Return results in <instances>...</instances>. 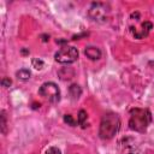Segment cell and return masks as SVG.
I'll return each instance as SVG.
<instances>
[{
	"label": "cell",
	"mask_w": 154,
	"mask_h": 154,
	"mask_svg": "<svg viewBox=\"0 0 154 154\" xmlns=\"http://www.w3.org/2000/svg\"><path fill=\"white\" fill-rule=\"evenodd\" d=\"M11 83H12V82H11V79H10V78H6V77H5V78H2V79H1V85H2V87H5V88L10 87V85H11Z\"/></svg>",
	"instance_id": "e0dca14e"
},
{
	"label": "cell",
	"mask_w": 154,
	"mask_h": 154,
	"mask_svg": "<svg viewBox=\"0 0 154 154\" xmlns=\"http://www.w3.org/2000/svg\"><path fill=\"white\" fill-rule=\"evenodd\" d=\"M88 14L93 20L103 23L109 17V7L103 2H93L89 7Z\"/></svg>",
	"instance_id": "3957f363"
},
{
	"label": "cell",
	"mask_w": 154,
	"mask_h": 154,
	"mask_svg": "<svg viewBox=\"0 0 154 154\" xmlns=\"http://www.w3.org/2000/svg\"><path fill=\"white\" fill-rule=\"evenodd\" d=\"M152 122V114L146 108H132L130 111L129 128L137 132H144Z\"/></svg>",
	"instance_id": "7a4b0ae2"
},
{
	"label": "cell",
	"mask_w": 154,
	"mask_h": 154,
	"mask_svg": "<svg viewBox=\"0 0 154 154\" xmlns=\"http://www.w3.org/2000/svg\"><path fill=\"white\" fill-rule=\"evenodd\" d=\"M54 59L60 64H72L78 59V51L73 46H64L55 53Z\"/></svg>",
	"instance_id": "277c9868"
},
{
	"label": "cell",
	"mask_w": 154,
	"mask_h": 154,
	"mask_svg": "<svg viewBox=\"0 0 154 154\" xmlns=\"http://www.w3.org/2000/svg\"><path fill=\"white\" fill-rule=\"evenodd\" d=\"M22 54L26 55V54H29V51H28V49H25V48H23V49H22Z\"/></svg>",
	"instance_id": "d6986e66"
},
{
	"label": "cell",
	"mask_w": 154,
	"mask_h": 154,
	"mask_svg": "<svg viewBox=\"0 0 154 154\" xmlns=\"http://www.w3.org/2000/svg\"><path fill=\"white\" fill-rule=\"evenodd\" d=\"M43 65H45L43 60H41V59H38V58H34V59H32V66H34L36 70H41V69L43 67Z\"/></svg>",
	"instance_id": "7c38bea8"
},
{
	"label": "cell",
	"mask_w": 154,
	"mask_h": 154,
	"mask_svg": "<svg viewBox=\"0 0 154 154\" xmlns=\"http://www.w3.org/2000/svg\"><path fill=\"white\" fill-rule=\"evenodd\" d=\"M58 76L61 81H69L71 78L75 77V70L70 66H66V67H61L59 71H58Z\"/></svg>",
	"instance_id": "52a82bcc"
},
{
	"label": "cell",
	"mask_w": 154,
	"mask_h": 154,
	"mask_svg": "<svg viewBox=\"0 0 154 154\" xmlns=\"http://www.w3.org/2000/svg\"><path fill=\"white\" fill-rule=\"evenodd\" d=\"M122 154H141V153H140L138 149L135 148L134 146H131V144H126V146L123 148Z\"/></svg>",
	"instance_id": "30bf717a"
},
{
	"label": "cell",
	"mask_w": 154,
	"mask_h": 154,
	"mask_svg": "<svg viewBox=\"0 0 154 154\" xmlns=\"http://www.w3.org/2000/svg\"><path fill=\"white\" fill-rule=\"evenodd\" d=\"M66 42H67L66 40H57V43H60V45L61 43H66Z\"/></svg>",
	"instance_id": "ffe728a7"
},
{
	"label": "cell",
	"mask_w": 154,
	"mask_h": 154,
	"mask_svg": "<svg viewBox=\"0 0 154 154\" xmlns=\"http://www.w3.org/2000/svg\"><path fill=\"white\" fill-rule=\"evenodd\" d=\"M120 128V119L118 114L113 112L105 113L102 116L101 123H100V129H99V135L100 138L102 140H111Z\"/></svg>",
	"instance_id": "6da1fadb"
},
{
	"label": "cell",
	"mask_w": 154,
	"mask_h": 154,
	"mask_svg": "<svg viewBox=\"0 0 154 154\" xmlns=\"http://www.w3.org/2000/svg\"><path fill=\"white\" fill-rule=\"evenodd\" d=\"M38 94L43 99L48 100L52 103H55V102H58L60 100V90H59L58 85L55 83H53V82L43 83L38 89Z\"/></svg>",
	"instance_id": "5b68a950"
},
{
	"label": "cell",
	"mask_w": 154,
	"mask_h": 154,
	"mask_svg": "<svg viewBox=\"0 0 154 154\" xmlns=\"http://www.w3.org/2000/svg\"><path fill=\"white\" fill-rule=\"evenodd\" d=\"M142 29L146 30L147 32H149L153 29V24L150 22H144V23H142Z\"/></svg>",
	"instance_id": "9a60e30c"
},
{
	"label": "cell",
	"mask_w": 154,
	"mask_h": 154,
	"mask_svg": "<svg viewBox=\"0 0 154 154\" xmlns=\"http://www.w3.org/2000/svg\"><path fill=\"white\" fill-rule=\"evenodd\" d=\"M41 40H42L43 42H48V40H49V36H48L47 34H43V35H41Z\"/></svg>",
	"instance_id": "ac0fdd59"
},
{
	"label": "cell",
	"mask_w": 154,
	"mask_h": 154,
	"mask_svg": "<svg viewBox=\"0 0 154 154\" xmlns=\"http://www.w3.org/2000/svg\"><path fill=\"white\" fill-rule=\"evenodd\" d=\"M69 94L72 100H78L79 96L82 95V89L78 84H71L69 88Z\"/></svg>",
	"instance_id": "ba28073f"
},
{
	"label": "cell",
	"mask_w": 154,
	"mask_h": 154,
	"mask_svg": "<svg viewBox=\"0 0 154 154\" xmlns=\"http://www.w3.org/2000/svg\"><path fill=\"white\" fill-rule=\"evenodd\" d=\"M1 131L4 134L6 132V116H5V112L4 111L1 112Z\"/></svg>",
	"instance_id": "5bb4252c"
},
{
	"label": "cell",
	"mask_w": 154,
	"mask_h": 154,
	"mask_svg": "<svg viewBox=\"0 0 154 154\" xmlns=\"http://www.w3.org/2000/svg\"><path fill=\"white\" fill-rule=\"evenodd\" d=\"M37 107H40V103H36V102H34V103H32V108H37Z\"/></svg>",
	"instance_id": "44dd1931"
},
{
	"label": "cell",
	"mask_w": 154,
	"mask_h": 154,
	"mask_svg": "<svg viewBox=\"0 0 154 154\" xmlns=\"http://www.w3.org/2000/svg\"><path fill=\"white\" fill-rule=\"evenodd\" d=\"M45 154H61V153H60V150H59L57 147H51V148H48V149L46 150Z\"/></svg>",
	"instance_id": "2e32d148"
},
{
	"label": "cell",
	"mask_w": 154,
	"mask_h": 154,
	"mask_svg": "<svg viewBox=\"0 0 154 154\" xmlns=\"http://www.w3.org/2000/svg\"><path fill=\"white\" fill-rule=\"evenodd\" d=\"M64 122L67 124V125H71V126H76V120L72 118V116L71 114H65L64 116Z\"/></svg>",
	"instance_id": "4fadbf2b"
},
{
	"label": "cell",
	"mask_w": 154,
	"mask_h": 154,
	"mask_svg": "<svg viewBox=\"0 0 154 154\" xmlns=\"http://www.w3.org/2000/svg\"><path fill=\"white\" fill-rule=\"evenodd\" d=\"M16 76H17L19 79H22V81H26V79H29V78H30L31 73H30V71H29V70H26V69H20L19 71H17Z\"/></svg>",
	"instance_id": "9c48e42d"
},
{
	"label": "cell",
	"mask_w": 154,
	"mask_h": 154,
	"mask_svg": "<svg viewBox=\"0 0 154 154\" xmlns=\"http://www.w3.org/2000/svg\"><path fill=\"white\" fill-rule=\"evenodd\" d=\"M85 120H87V112L84 109H81L78 112V124L82 126V128H85Z\"/></svg>",
	"instance_id": "8fae6325"
},
{
	"label": "cell",
	"mask_w": 154,
	"mask_h": 154,
	"mask_svg": "<svg viewBox=\"0 0 154 154\" xmlns=\"http://www.w3.org/2000/svg\"><path fill=\"white\" fill-rule=\"evenodd\" d=\"M84 54L87 55V58H89L90 60H97L101 57V51L97 47L94 46H88L84 49Z\"/></svg>",
	"instance_id": "8992f818"
}]
</instances>
